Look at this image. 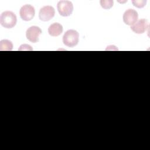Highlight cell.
<instances>
[{"instance_id":"cell-1","label":"cell","mask_w":150,"mask_h":150,"mask_svg":"<svg viewBox=\"0 0 150 150\" xmlns=\"http://www.w3.org/2000/svg\"><path fill=\"white\" fill-rule=\"evenodd\" d=\"M16 22V16L12 11H5L2 12L0 16V23L3 27L5 28H12L15 26Z\"/></svg>"},{"instance_id":"cell-2","label":"cell","mask_w":150,"mask_h":150,"mask_svg":"<svg viewBox=\"0 0 150 150\" xmlns=\"http://www.w3.org/2000/svg\"><path fill=\"white\" fill-rule=\"evenodd\" d=\"M79 39V34L77 31L70 29L67 30L63 36V42L67 47H73L77 45Z\"/></svg>"},{"instance_id":"cell-3","label":"cell","mask_w":150,"mask_h":150,"mask_svg":"<svg viewBox=\"0 0 150 150\" xmlns=\"http://www.w3.org/2000/svg\"><path fill=\"white\" fill-rule=\"evenodd\" d=\"M59 14L63 16H70L73 11V5L69 1H60L57 5Z\"/></svg>"},{"instance_id":"cell-4","label":"cell","mask_w":150,"mask_h":150,"mask_svg":"<svg viewBox=\"0 0 150 150\" xmlns=\"http://www.w3.org/2000/svg\"><path fill=\"white\" fill-rule=\"evenodd\" d=\"M35 14V10L33 6L27 4L22 6L20 9L19 15L21 19L25 21L32 20Z\"/></svg>"},{"instance_id":"cell-5","label":"cell","mask_w":150,"mask_h":150,"mask_svg":"<svg viewBox=\"0 0 150 150\" xmlns=\"http://www.w3.org/2000/svg\"><path fill=\"white\" fill-rule=\"evenodd\" d=\"M55 14L54 8L50 5H47L42 7L39 12V19L44 22L49 21L53 18Z\"/></svg>"},{"instance_id":"cell-6","label":"cell","mask_w":150,"mask_h":150,"mask_svg":"<svg viewBox=\"0 0 150 150\" xmlns=\"http://www.w3.org/2000/svg\"><path fill=\"white\" fill-rule=\"evenodd\" d=\"M122 18L124 22L126 25L132 26L137 22L138 14L135 10L132 9H128L124 13Z\"/></svg>"},{"instance_id":"cell-7","label":"cell","mask_w":150,"mask_h":150,"mask_svg":"<svg viewBox=\"0 0 150 150\" xmlns=\"http://www.w3.org/2000/svg\"><path fill=\"white\" fill-rule=\"evenodd\" d=\"M42 33L40 28L36 26H32L29 28L26 32V38L32 43H36L39 40V35Z\"/></svg>"},{"instance_id":"cell-8","label":"cell","mask_w":150,"mask_h":150,"mask_svg":"<svg viewBox=\"0 0 150 150\" xmlns=\"http://www.w3.org/2000/svg\"><path fill=\"white\" fill-rule=\"evenodd\" d=\"M149 24L148 21L145 19H141L131 26V29L135 33L142 34L144 33L148 28Z\"/></svg>"},{"instance_id":"cell-9","label":"cell","mask_w":150,"mask_h":150,"mask_svg":"<svg viewBox=\"0 0 150 150\" xmlns=\"http://www.w3.org/2000/svg\"><path fill=\"white\" fill-rule=\"evenodd\" d=\"M63 32V26L59 23H52L48 28V33L52 36H58Z\"/></svg>"},{"instance_id":"cell-10","label":"cell","mask_w":150,"mask_h":150,"mask_svg":"<svg viewBox=\"0 0 150 150\" xmlns=\"http://www.w3.org/2000/svg\"><path fill=\"white\" fill-rule=\"evenodd\" d=\"M13 49V44L11 41L4 39L0 41V50L3 51H11Z\"/></svg>"},{"instance_id":"cell-11","label":"cell","mask_w":150,"mask_h":150,"mask_svg":"<svg viewBox=\"0 0 150 150\" xmlns=\"http://www.w3.org/2000/svg\"><path fill=\"white\" fill-rule=\"evenodd\" d=\"M100 5L104 9H108L113 6V1L111 0H101Z\"/></svg>"},{"instance_id":"cell-12","label":"cell","mask_w":150,"mask_h":150,"mask_svg":"<svg viewBox=\"0 0 150 150\" xmlns=\"http://www.w3.org/2000/svg\"><path fill=\"white\" fill-rule=\"evenodd\" d=\"M132 3L134 5V6H135L138 8H141L145 6L146 1V0L145 1V0H141V1L135 0V1H132Z\"/></svg>"},{"instance_id":"cell-13","label":"cell","mask_w":150,"mask_h":150,"mask_svg":"<svg viewBox=\"0 0 150 150\" xmlns=\"http://www.w3.org/2000/svg\"><path fill=\"white\" fill-rule=\"evenodd\" d=\"M32 50V48L30 45H22L20 46L19 50Z\"/></svg>"}]
</instances>
